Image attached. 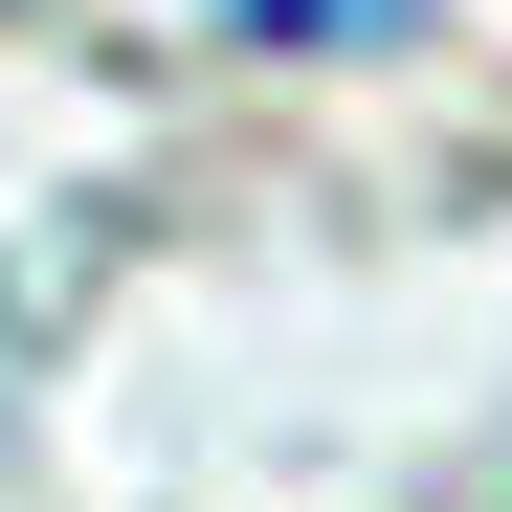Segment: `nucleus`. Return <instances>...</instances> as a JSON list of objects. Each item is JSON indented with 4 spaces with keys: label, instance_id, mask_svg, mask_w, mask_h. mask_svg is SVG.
I'll return each instance as SVG.
<instances>
[{
    "label": "nucleus",
    "instance_id": "obj_1",
    "mask_svg": "<svg viewBox=\"0 0 512 512\" xmlns=\"http://www.w3.org/2000/svg\"><path fill=\"white\" fill-rule=\"evenodd\" d=\"M223 23H268V45H334V23H357V0H223Z\"/></svg>",
    "mask_w": 512,
    "mask_h": 512
}]
</instances>
